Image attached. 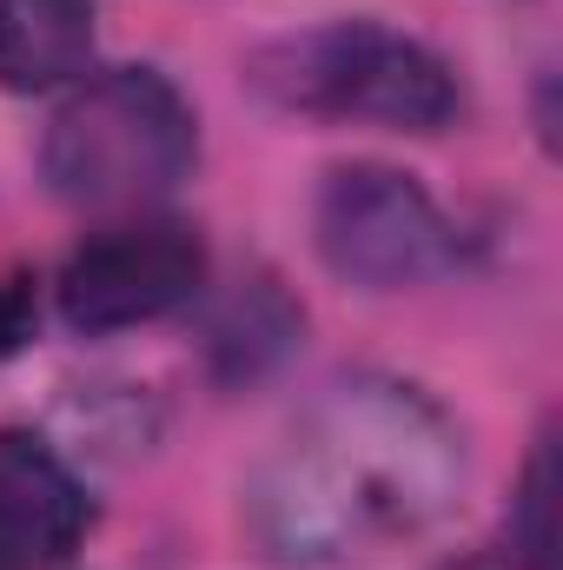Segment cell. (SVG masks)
<instances>
[{"instance_id": "52a82bcc", "label": "cell", "mask_w": 563, "mask_h": 570, "mask_svg": "<svg viewBox=\"0 0 563 570\" xmlns=\"http://www.w3.org/2000/svg\"><path fill=\"white\" fill-rule=\"evenodd\" d=\"M93 60V0H0V80L60 87Z\"/></svg>"}, {"instance_id": "3957f363", "label": "cell", "mask_w": 563, "mask_h": 570, "mask_svg": "<svg viewBox=\"0 0 563 570\" xmlns=\"http://www.w3.org/2000/svg\"><path fill=\"white\" fill-rule=\"evenodd\" d=\"M199 159V120L186 94L152 67L93 73L60 100L40 140V173L67 206H146L172 193Z\"/></svg>"}, {"instance_id": "277c9868", "label": "cell", "mask_w": 563, "mask_h": 570, "mask_svg": "<svg viewBox=\"0 0 563 570\" xmlns=\"http://www.w3.org/2000/svg\"><path fill=\"white\" fill-rule=\"evenodd\" d=\"M318 253L338 279L365 292L424 285L457 266V226L437 213L412 173L398 166H338L318 186Z\"/></svg>"}, {"instance_id": "8992f818", "label": "cell", "mask_w": 563, "mask_h": 570, "mask_svg": "<svg viewBox=\"0 0 563 570\" xmlns=\"http://www.w3.org/2000/svg\"><path fill=\"white\" fill-rule=\"evenodd\" d=\"M87 524L93 504L73 464L33 431H0V570H53L80 551Z\"/></svg>"}, {"instance_id": "5b68a950", "label": "cell", "mask_w": 563, "mask_h": 570, "mask_svg": "<svg viewBox=\"0 0 563 570\" xmlns=\"http://www.w3.org/2000/svg\"><path fill=\"white\" fill-rule=\"evenodd\" d=\"M206 285V246L179 219H134L93 233L60 273V318L73 332H127L179 312Z\"/></svg>"}, {"instance_id": "9c48e42d", "label": "cell", "mask_w": 563, "mask_h": 570, "mask_svg": "<svg viewBox=\"0 0 563 570\" xmlns=\"http://www.w3.org/2000/svg\"><path fill=\"white\" fill-rule=\"evenodd\" d=\"M33 318H40L33 279H27V273H0V365L33 338Z\"/></svg>"}, {"instance_id": "6da1fadb", "label": "cell", "mask_w": 563, "mask_h": 570, "mask_svg": "<svg viewBox=\"0 0 563 570\" xmlns=\"http://www.w3.org/2000/svg\"><path fill=\"white\" fill-rule=\"evenodd\" d=\"M464 491V438L405 379H338L246 484L253 544L292 570L378 558L431 531Z\"/></svg>"}, {"instance_id": "7a4b0ae2", "label": "cell", "mask_w": 563, "mask_h": 570, "mask_svg": "<svg viewBox=\"0 0 563 570\" xmlns=\"http://www.w3.org/2000/svg\"><path fill=\"white\" fill-rule=\"evenodd\" d=\"M253 94L298 120L338 127H392V134H437L457 114L451 67L385 20H332L285 33L253 53Z\"/></svg>"}, {"instance_id": "ba28073f", "label": "cell", "mask_w": 563, "mask_h": 570, "mask_svg": "<svg viewBox=\"0 0 563 570\" xmlns=\"http://www.w3.org/2000/svg\"><path fill=\"white\" fill-rule=\"evenodd\" d=\"M511 551L524 558V570H551V431L537 438L524 484L511 498Z\"/></svg>"}]
</instances>
